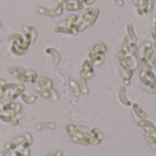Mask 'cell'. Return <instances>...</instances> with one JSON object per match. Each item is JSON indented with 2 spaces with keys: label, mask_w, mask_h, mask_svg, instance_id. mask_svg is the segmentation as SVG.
<instances>
[{
  "label": "cell",
  "mask_w": 156,
  "mask_h": 156,
  "mask_svg": "<svg viewBox=\"0 0 156 156\" xmlns=\"http://www.w3.org/2000/svg\"><path fill=\"white\" fill-rule=\"evenodd\" d=\"M66 131L69 139L78 144H99L102 141V133L98 128L89 129L85 126H76L69 124L66 126Z\"/></svg>",
  "instance_id": "cell-1"
},
{
  "label": "cell",
  "mask_w": 156,
  "mask_h": 156,
  "mask_svg": "<svg viewBox=\"0 0 156 156\" xmlns=\"http://www.w3.org/2000/svg\"><path fill=\"white\" fill-rule=\"evenodd\" d=\"M22 30L24 32V35L19 34H11L7 37V41H13L11 50L14 54L22 56L26 54L28 50L29 45L34 42L37 37V29L33 26H23Z\"/></svg>",
  "instance_id": "cell-2"
},
{
  "label": "cell",
  "mask_w": 156,
  "mask_h": 156,
  "mask_svg": "<svg viewBox=\"0 0 156 156\" xmlns=\"http://www.w3.org/2000/svg\"><path fill=\"white\" fill-rule=\"evenodd\" d=\"M100 15V9L98 7L86 8L80 12L77 15V19L75 23V31L76 34L82 32L87 27H90L98 18Z\"/></svg>",
  "instance_id": "cell-3"
},
{
  "label": "cell",
  "mask_w": 156,
  "mask_h": 156,
  "mask_svg": "<svg viewBox=\"0 0 156 156\" xmlns=\"http://www.w3.org/2000/svg\"><path fill=\"white\" fill-rule=\"evenodd\" d=\"M107 51V47L103 42H100L92 48L89 53V60L92 66H101L105 59V53Z\"/></svg>",
  "instance_id": "cell-4"
},
{
  "label": "cell",
  "mask_w": 156,
  "mask_h": 156,
  "mask_svg": "<svg viewBox=\"0 0 156 156\" xmlns=\"http://www.w3.org/2000/svg\"><path fill=\"white\" fill-rule=\"evenodd\" d=\"M4 99L7 101H14L19 95L25 91V86L23 84L6 83L3 87Z\"/></svg>",
  "instance_id": "cell-5"
},
{
  "label": "cell",
  "mask_w": 156,
  "mask_h": 156,
  "mask_svg": "<svg viewBox=\"0 0 156 156\" xmlns=\"http://www.w3.org/2000/svg\"><path fill=\"white\" fill-rule=\"evenodd\" d=\"M140 58L144 69H150V67H153V65L151 64V60L154 61V58L153 57V49L150 42H144L141 46Z\"/></svg>",
  "instance_id": "cell-6"
},
{
  "label": "cell",
  "mask_w": 156,
  "mask_h": 156,
  "mask_svg": "<svg viewBox=\"0 0 156 156\" xmlns=\"http://www.w3.org/2000/svg\"><path fill=\"white\" fill-rule=\"evenodd\" d=\"M140 78H141L142 84L144 86L145 90L146 88H149V87L150 89L156 90L155 76L153 74L150 69H143L140 72Z\"/></svg>",
  "instance_id": "cell-7"
},
{
  "label": "cell",
  "mask_w": 156,
  "mask_h": 156,
  "mask_svg": "<svg viewBox=\"0 0 156 156\" xmlns=\"http://www.w3.org/2000/svg\"><path fill=\"white\" fill-rule=\"evenodd\" d=\"M137 7V12L140 16L144 13H148L153 10L154 0H133Z\"/></svg>",
  "instance_id": "cell-8"
},
{
  "label": "cell",
  "mask_w": 156,
  "mask_h": 156,
  "mask_svg": "<svg viewBox=\"0 0 156 156\" xmlns=\"http://www.w3.org/2000/svg\"><path fill=\"white\" fill-rule=\"evenodd\" d=\"M93 75H94L93 66L91 65L90 61L87 58L84 60V62L82 64V69L80 71V77H81V79L88 80V79L91 78Z\"/></svg>",
  "instance_id": "cell-9"
},
{
  "label": "cell",
  "mask_w": 156,
  "mask_h": 156,
  "mask_svg": "<svg viewBox=\"0 0 156 156\" xmlns=\"http://www.w3.org/2000/svg\"><path fill=\"white\" fill-rule=\"evenodd\" d=\"M37 73L33 70V69H30V70H27L25 74L23 75H20V76H17L16 77L18 80L22 81V82H31V83H36L37 80Z\"/></svg>",
  "instance_id": "cell-10"
},
{
  "label": "cell",
  "mask_w": 156,
  "mask_h": 156,
  "mask_svg": "<svg viewBox=\"0 0 156 156\" xmlns=\"http://www.w3.org/2000/svg\"><path fill=\"white\" fill-rule=\"evenodd\" d=\"M83 5V0H64V8L68 11L82 9Z\"/></svg>",
  "instance_id": "cell-11"
},
{
  "label": "cell",
  "mask_w": 156,
  "mask_h": 156,
  "mask_svg": "<svg viewBox=\"0 0 156 156\" xmlns=\"http://www.w3.org/2000/svg\"><path fill=\"white\" fill-rule=\"evenodd\" d=\"M36 85H37L39 88L43 89V90H49L52 88V81L50 80V79H48L46 76L43 75H39L37 77V80L36 81Z\"/></svg>",
  "instance_id": "cell-12"
},
{
  "label": "cell",
  "mask_w": 156,
  "mask_h": 156,
  "mask_svg": "<svg viewBox=\"0 0 156 156\" xmlns=\"http://www.w3.org/2000/svg\"><path fill=\"white\" fill-rule=\"evenodd\" d=\"M8 71L10 74L14 75L15 77H17V76H20V75H23L26 73L27 69L21 66H12L8 69Z\"/></svg>",
  "instance_id": "cell-13"
},
{
  "label": "cell",
  "mask_w": 156,
  "mask_h": 156,
  "mask_svg": "<svg viewBox=\"0 0 156 156\" xmlns=\"http://www.w3.org/2000/svg\"><path fill=\"white\" fill-rule=\"evenodd\" d=\"M46 53H48V54L52 56L53 61H54L55 64H58L59 63V61H60V55L58 54V52L54 48H48L46 49Z\"/></svg>",
  "instance_id": "cell-14"
},
{
  "label": "cell",
  "mask_w": 156,
  "mask_h": 156,
  "mask_svg": "<svg viewBox=\"0 0 156 156\" xmlns=\"http://www.w3.org/2000/svg\"><path fill=\"white\" fill-rule=\"evenodd\" d=\"M37 99V95H27V94H24L22 93L21 94V100L27 103V104H32L34 103Z\"/></svg>",
  "instance_id": "cell-15"
},
{
  "label": "cell",
  "mask_w": 156,
  "mask_h": 156,
  "mask_svg": "<svg viewBox=\"0 0 156 156\" xmlns=\"http://www.w3.org/2000/svg\"><path fill=\"white\" fill-rule=\"evenodd\" d=\"M37 130H42V129H55L56 124L54 122H42L36 125Z\"/></svg>",
  "instance_id": "cell-16"
},
{
  "label": "cell",
  "mask_w": 156,
  "mask_h": 156,
  "mask_svg": "<svg viewBox=\"0 0 156 156\" xmlns=\"http://www.w3.org/2000/svg\"><path fill=\"white\" fill-rule=\"evenodd\" d=\"M69 85L73 90V93L76 97H79L80 95V85L75 81V80H70L69 81Z\"/></svg>",
  "instance_id": "cell-17"
},
{
  "label": "cell",
  "mask_w": 156,
  "mask_h": 156,
  "mask_svg": "<svg viewBox=\"0 0 156 156\" xmlns=\"http://www.w3.org/2000/svg\"><path fill=\"white\" fill-rule=\"evenodd\" d=\"M49 93H50V98H51L54 101H57L58 100V92H57L53 88L50 89Z\"/></svg>",
  "instance_id": "cell-18"
},
{
  "label": "cell",
  "mask_w": 156,
  "mask_h": 156,
  "mask_svg": "<svg viewBox=\"0 0 156 156\" xmlns=\"http://www.w3.org/2000/svg\"><path fill=\"white\" fill-rule=\"evenodd\" d=\"M86 80L84 79H81L80 82V90H82L84 93H87L88 92V89H87V85H86Z\"/></svg>",
  "instance_id": "cell-19"
},
{
  "label": "cell",
  "mask_w": 156,
  "mask_h": 156,
  "mask_svg": "<svg viewBox=\"0 0 156 156\" xmlns=\"http://www.w3.org/2000/svg\"><path fill=\"white\" fill-rule=\"evenodd\" d=\"M127 28H128V30L130 31V37H131L133 41H136V40H137V37H136L135 34L133 33V26H132V25H129V26L127 27Z\"/></svg>",
  "instance_id": "cell-20"
},
{
  "label": "cell",
  "mask_w": 156,
  "mask_h": 156,
  "mask_svg": "<svg viewBox=\"0 0 156 156\" xmlns=\"http://www.w3.org/2000/svg\"><path fill=\"white\" fill-rule=\"evenodd\" d=\"M10 123H11L12 125H18V124H19V119L16 116V117H14V118L10 121Z\"/></svg>",
  "instance_id": "cell-21"
},
{
  "label": "cell",
  "mask_w": 156,
  "mask_h": 156,
  "mask_svg": "<svg viewBox=\"0 0 156 156\" xmlns=\"http://www.w3.org/2000/svg\"><path fill=\"white\" fill-rule=\"evenodd\" d=\"M47 156H63V153L61 151H58V152H56L53 154H48V155Z\"/></svg>",
  "instance_id": "cell-22"
},
{
  "label": "cell",
  "mask_w": 156,
  "mask_h": 156,
  "mask_svg": "<svg viewBox=\"0 0 156 156\" xmlns=\"http://www.w3.org/2000/svg\"><path fill=\"white\" fill-rule=\"evenodd\" d=\"M95 0H83V4L85 5H91L92 3H94Z\"/></svg>",
  "instance_id": "cell-23"
},
{
  "label": "cell",
  "mask_w": 156,
  "mask_h": 156,
  "mask_svg": "<svg viewBox=\"0 0 156 156\" xmlns=\"http://www.w3.org/2000/svg\"><path fill=\"white\" fill-rule=\"evenodd\" d=\"M6 84V81L4 79H0V87H4Z\"/></svg>",
  "instance_id": "cell-24"
},
{
  "label": "cell",
  "mask_w": 156,
  "mask_h": 156,
  "mask_svg": "<svg viewBox=\"0 0 156 156\" xmlns=\"http://www.w3.org/2000/svg\"><path fill=\"white\" fill-rule=\"evenodd\" d=\"M0 99H4V90H3V87H0Z\"/></svg>",
  "instance_id": "cell-25"
},
{
  "label": "cell",
  "mask_w": 156,
  "mask_h": 156,
  "mask_svg": "<svg viewBox=\"0 0 156 156\" xmlns=\"http://www.w3.org/2000/svg\"><path fill=\"white\" fill-rule=\"evenodd\" d=\"M114 1H115L116 5H123V1L122 0H114Z\"/></svg>",
  "instance_id": "cell-26"
},
{
  "label": "cell",
  "mask_w": 156,
  "mask_h": 156,
  "mask_svg": "<svg viewBox=\"0 0 156 156\" xmlns=\"http://www.w3.org/2000/svg\"><path fill=\"white\" fill-rule=\"evenodd\" d=\"M4 106H5V103H4L3 101H0V112L3 111V109H4Z\"/></svg>",
  "instance_id": "cell-27"
},
{
  "label": "cell",
  "mask_w": 156,
  "mask_h": 156,
  "mask_svg": "<svg viewBox=\"0 0 156 156\" xmlns=\"http://www.w3.org/2000/svg\"><path fill=\"white\" fill-rule=\"evenodd\" d=\"M0 120H1V114H0Z\"/></svg>",
  "instance_id": "cell-28"
},
{
  "label": "cell",
  "mask_w": 156,
  "mask_h": 156,
  "mask_svg": "<svg viewBox=\"0 0 156 156\" xmlns=\"http://www.w3.org/2000/svg\"><path fill=\"white\" fill-rule=\"evenodd\" d=\"M0 26H1V21H0Z\"/></svg>",
  "instance_id": "cell-29"
}]
</instances>
